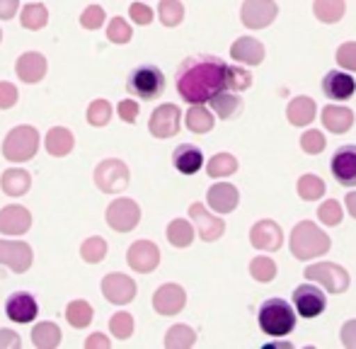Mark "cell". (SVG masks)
Instances as JSON below:
<instances>
[{"label":"cell","instance_id":"1","mask_svg":"<svg viewBox=\"0 0 356 349\" xmlns=\"http://www.w3.org/2000/svg\"><path fill=\"white\" fill-rule=\"evenodd\" d=\"M225 63L218 56H189L177 68V92L189 104H207L216 92L225 90Z\"/></svg>","mask_w":356,"mask_h":349},{"label":"cell","instance_id":"2","mask_svg":"<svg viewBox=\"0 0 356 349\" xmlns=\"http://www.w3.org/2000/svg\"><path fill=\"white\" fill-rule=\"evenodd\" d=\"M330 245H332L330 236L313 221L296 223V228L291 231V243H289L291 255H293L296 260H300V262L325 255V252L330 250Z\"/></svg>","mask_w":356,"mask_h":349},{"label":"cell","instance_id":"3","mask_svg":"<svg viewBox=\"0 0 356 349\" xmlns=\"http://www.w3.org/2000/svg\"><path fill=\"white\" fill-rule=\"evenodd\" d=\"M259 327L262 332L272 337H284L289 332H293L296 327V311L289 301L284 298H267V301L259 306Z\"/></svg>","mask_w":356,"mask_h":349},{"label":"cell","instance_id":"4","mask_svg":"<svg viewBox=\"0 0 356 349\" xmlns=\"http://www.w3.org/2000/svg\"><path fill=\"white\" fill-rule=\"evenodd\" d=\"M39 151V131L34 127H15L3 141V158L10 163H27Z\"/></svg>","mask_w":356,"mask_h":349},{"label":"cell","instance_id":"5","mask_svg":"<svg viewBox=\"0 0 356 349\" xmlns=\"http://www.w3.org/2000/svg\"><path fill=\"white\" fill-rule=\"evenodd\" d=\"M127 90L129 95L138 99H158L160 95L165 92V76L158 66H138L129 73V81H127Z\"/></svg>","mask_w":356,"mask_h":349},{"label":"cell","instance_id":"6","mask_svg":"<svg viewBox=\"0 0 356 349\" xmlns=\"http://www.w3.org/2000/svg\"><path fill=\"white\" fill-rule=\"evenodd\" d=\"M305 277H308L310 282L323 284V289L330 293H344L349 289V284H352L347 269L339 267V264H334V262L310 264V267L305 269Z\"/></svg>","mask_w":356,"mask_h":349},{"label":"cell","instance_id":"7","mask_svg":"<svg viewBox=\"0 0 356 349\" xmlns=\"http://www.w3.org/2000/svg\"><path fill=\"white\" fill-rule=\"evenodd\" d=\"M95 184L104 194H119L129 184V168L119 158H107L95 168Z\"/></svg>","mask_w":356,"mask_h":349},{"label":"cell","instance_id":"8","mask_svg":"<svg viewBox=\"0 0 356 349\" xmlns=\"http://www.w3.org/2000/svg\"><path fill=\"white\" fill-rule=\"evenodd\" d=\"M107 223L112 231L117 233H129L138 226L141 221V206L134 199H114L107 206Z\"/></svg>","mask_w":356,"mask_h":349},{"label":"cell","instance_id":"9","mask_svg":"<svg viewBox=\"0 0 356 349\" xmlns=\"http://www.w3.org/2000/svg\"><path fill=\"white\" fill-rule=\"evenodd\" d=\"M293 308L300 318H318L320 313L327 308V296L323 289L313 286V284H300L293 291Z\"/></svg>","mask_w":356,"mask_h":349},{"label":"cell","instance_id":"10","mask_svg":"<svg viewBox=\"0 0 356 349\" xmlns=\"http://www.w3.org/2000/svg\"><path fill=\"white\" fill-rule=\"evenodd\" d=\"M179 127H182V112H179L177 104H160V107L150 114L148 129L155 138L177 136Z\"/></svg>","mask_w":356,"mask_h":349},{"label":"cell","instance_id":"11","mask_svg":"<svg viewBox=\"0 0 356 349\" xmlns=\"http://www.w3.org/2000/svg\"><path fill=\"white\" fill-rule=\"evenodd\" d=\"M277 3L274 0H245L240 8V19L250 29H264L277 19Z\"/></svg>","mask_w":356,"mask_h":349},{"label":"cell","instance_id":"12","mask_svg":"<svg viewBox=\"0 0 356 349\" xmlns=\"http://www.w3.org/2000/svg\"><path fill=\"white\" fill-rule=\"evenodd\" d=\"M102 293L114 306H127L136 298V282L122 272H109L102 279Z\"/></svg>","mask_w":356,"mask_h":349},{"label":"cell","instance_id":"13","mask_svg":"<svg viewBox=\"0 0 356 349\" xmlns=\"http://www.w3.org/2000/svg\"><path fill=\"white\" fill-rule=\"evenodd\" d=\"M32 247L22 241H0V264L10 267L15 274H24L32 267Z\"/></svg>","mask_w":356,"mask_h":349},{"label":"cell","instance_id":"14","mask_svg":"<svg viewBox=\"0 0 356 349\" xmlns=\"http://www.w3.org/2000/svg\"><path fill=\"white\" fill-rule=\"evenodd\" d=\"M189 216H192L199 238H202L204 243L218 241V238L225 233V221L218 216H213V213H209L204 204H199V202L192 204V206H189Z\"/></svg>","mask_w":356,"mask_h":349},{"label":"cell","instance_id":"15","mask_svg":"<svg viewBox=\"0 0 356 349\" xmlns=\"http://www.w3.org/2000/svg\"><path fill=\"white\" fill-rule=\"evenodd\" d=\"M187 306V293L179 284H163L153 293V308L160 316H177Z\"/></svg>","mask_w":356,"mask_h":349},{"label":"cell","instance_id":"16","mask_svg":"<svg viewBox=\"0 0 356 349\" xmlns=\"http://www.w3.org/2000/svg\"><path fill=\"white\" fill-rule=\"evenodd\" d=\"M250 243H252V247H257V250L277 252L284 243V233L277 221L264 218V221H257L252 226V231H250Z\"/></svg>","mask_w":356,"mask_h":349},{"label":"cell","instance_id":"17","mask_svg":"<svg viewBox=\"0 0 356 349\" xmlns=\"http://www.w3.org/2000/svg\"><path fill=\"white\" fill-rule=\"evenodd\" d=\"M334 179L342 187H356V146H342L334 151L332 163H330Z\"/></svg>","mask_w":356,"mask_h":349},{"label":"cell","instance_id":"18","mask_svg":"<svg viewBox=\"0 0 356 349\" xmlns=\"http://www.w3.org/2000/svg\"><path fill=\"white\" fill-rule=\"evenodd\" d=\"M127 262H129V267H131L134 272H138V274L153 272V269H158V264H160L158 245H155V243H150V241L134 243V245L129 247V252H127Z\"/></svg>","mask_w":356,"mask_h":349},{"label":"cell","instance_id":"19","mask_svg":"<svg viewBox=\"0 0 356 349\" xmlns=\"http://www.w3.org/2000/svg\"><path fill=\"white\" fill-rule=\"evenodd\" d=\"M5 313L13 323H32L39 313V303L29 291H15L5 301Z\"/></svg>","mask_w":356,"mask_h":349},{"label":"cell","instance_id":"20","mask_svg":"<svg viewBox=\"0 0 356 349\" xmlns=\"http://www.w3.org/2000/svg\"><path fill=\"white\" fill-rule=\"evenodd\" d=\"M47 68H49L47 58H44L39 51L22 54V56L17 58V63H15V73H17L19 81L27 83V86L42 83L44 76H47Z\"/></svg>","mask_w":356,"mask_h":349},{"label":"cell","instance_id":"21","mask_svg":"<svg viewBox=\"0 0 356 349\" xmlns=\"http://www.w3.org/2000/svg\"><path fill=\"white\" fill-rule=\"evenodd\" d=\"M32 226V213L19 204L0 209V233L3 236H22Z\"/></svg>","mask_w":356,"mask_h":349},{"label":"cell","instance_id":"22","mask_svg":"<svg viewBox=\"0 0 356 349\" xmlns=\"http://www.w3.org/2000/svg\"><path fill=\"white\" fill-rule=\"evenodd\" d=\"M209 206L213 209L216 213H230L238 209L240 204V192L235 184L230 182H216L207 194Z\"/></svg>","mask_w":356,"mask_h":349},{"label":"cell","instance_id":"23","mask_svg":"<svg viewBox=\"0 0 356 349\" xmlns=\"http://www.w3.org/2000/svg\"><path fill=\"white\" fill-rule=\"evenodd\" d=\"M230 56L240 66H259L264 61V47L254 37H240L230 47Z\"/></svg>","mask_w":356,"mask_h":349},{"label":"cell","instance_id":"24","mask_svg":"<svg viewBox=\"0 0 356 349\" xmlns=\"http://www.w3.org/2000/svg\"><path fill=\"white\" fill-rule=\"evenodd\" d=\"M356 92V81L344 71H330L323 78V95L327 99H349Z\"/></svg>","mask_w":356,"mask_h":349},{"label":"cell","instance_id":"25","mask_svg":"<svg viewBox=\"0 0 356 349\" xmlns=\"http://www.w3.org/2000/svg\"><path fill=\"white\" fill-rule=\"evenodd\" d=\"M172 165L182 174H197L204 168V153L192 143H182V146L175 148Z\"/></svg>","mask_w":356,"mask_h":349},{"label":"cell","instance_id":"26","mask_svg":"<svg viewBox=\"0 0 356 349\" xmlns=\"http://www.w3.org/2000/svg\"><path fill=\"white\" fill-rule=\"evenodd\" d=\"M323 127L332 133H347L354 127V112L344 104H327L323 109Z\"/></svg>","mask_w":356,"mask_h":349},{"label":"cell","instance_id":"27","mask_svg":"<svg viewBox=\"0 0 356 349\" xmlns=\"http://www.w3.org/2000/svg\"><path fill=\"white\" fill-rule=\"evenodd\" d=\"M315 114H318V107L310 97L300 95V97H293L286 107V119H289L293 127H308L310 122H315Z\"/></svg>","mask_w":356,"mask_h":349},{"label":"cell","instance_id":"28","mask_svg":"<svg viewBox=\"0 0 356 349\" xmlns=\"http://www.w3.org/2000/svg\"><path fill=\"white\" fill-rule=\"evenodd\" d=\"M29 187H32V174L22 170V168H10L0 177V189L8 197H22V194L29 192Z\"/></svg>","mask_w":356,"mask_h":349},{"label":"cell","instance_id":"29","mask_svg":"<svg viewBox=\"0 0 356 349\" xmlns=\"http://www.w3.org/2000/svg\"><path fill=\"white\" fill-rule=\"evenodd\" d=\"M44 146H47L49 156L63 158V156H68V153L73 151L75 138H73V133L68 131L66 127H54L51 131L47 133V138H44Z\"/></svg>","mask_w":356,"mask_h":349},{"label":"cell","instance_id":"30","mask_svg":"<svg viewBox=\"0 0 356 349\" xmlns=\"http://www.w3.org/2000/svg\"><path fill=\"white\" fill-rule=\"evenodd\" d=\"M209 104H211V109L216 114H218V119H233L235 114L240 112V107H243V99L238 97L235 92H230V90H220V92H216L211 99H209Z\"/></svg>","mask_w":356,"mask_h":349},{"label":"cell","instance_id":"31","mask_svg":"<svg viewBox=\"0 0 356 349\" xmlns=\"http://www.w3.org/2000/svg\"><path fill=\"white\" fill-rule=\"evenodd\" d=\"M63 335H61V327L56 325V323H39V325H34L32 330V345L39 347V349H56L61 345Z\"/></svg>","mask_w":356,"mask_h":349},{"label":"cell","instance_id":"32","mask_svg":"<svg viewBox=\"0 0 356 349\" xmlns=\"http://www.w3.org/2000/svg\"><path fill=\"white\" fill-rule=\"evenodd\" d=\"M313 13L323 24H334L344 17V13H347V3H344V0H315Z\"/></svg>","mask_w":356,"mask_h":349},{"label":"cell","instance_id":"33","mask_svg":"<svg viewBox=\"0 0 356 349\" xmlns=\"http://www.w3.org/2000/svg\"><path fill=\"white\" fill-rule=\"evenodd\" d=\"M184 122H187L189 131H194V133H209L213 129L216 119H213V114L209 112L207 107H204V104H192Z\"/></svg>","mask_w":356,"mask_h":349},{"label":"cell","instance_id":"34","mask_svg":"<svg viewBox=\"0 0 356 349\" xmlns=\"http://www.w3.org/2000/svg\"><path fill=\"white\" fill-rule=\"evenodd\" d=\"M19 24L29 32H39L49 24V10L44 8L42 3H32L27 8H22V15H19Z\"/></svg>","mask_w":356,"mask_h":349},{"label":"cell","instance_id":"35","mask_svg":"<svg viewBox=\"0 0 356 349\" xmlns=\"http://www.w3.org/2000/svg\"><path fill=\"white\" fill-rule=\"evenodd\" d=\"M168 241L175 247H189L194 243V228L187 218H175L168 226Z\"/></svg>","mask_w":356,"mask_h":349},{"label":"cell","instance_id":"36","mask_svg":"<svg viewBox=\"0 0 356 349\" xmlns=\"http://www.w3.org/2000/svg\"><path fill=\"white\" fill-rule=\"evenodd\" d=\"M92 318H95V311H92V306H90L88 301H83V298H78V301H71L68 303V308H66V320H68V325H73V327H88L90 323H92Z\"/></svg>","mask_w":356,"mask_h":349},{"label":"cell","instance_id":"37","mask_svg":"<svg viewBox=\"0 0 356 349\" xmlns=\"http://www.w3.org/2000/svg\"><path fill=\"white\" fill-rule=\"evenodd\" d=\"M158 17L165 27H179L184 19L182 0H163V3L158 5Z\"/></svg>","mask_w":356,"mask_h":349},{"label":"cell","instance_id":"38","mask_svg":"<svg viewBox=\"0 0 356 349\" xmlns=\"http://www.w3.org/2000/svg\"><path fill=\"white\" fill-rule=\"evenodd\" d=\"M194 342H197V332L189 325H172L168 330V335H165V347H170V349L192 347Z\"/></svg>","mask_w":356,"mask_h":349},{"label":"cell","instance_id":"39","mask_svg":"<svg viewBox=\"0 0 356 349\" xmlns=\"http://www.w3.org/2000/svg\"><path fill=\"white\" fill-rule=\"evenodd\" d=\"M80 257L88 264H97L107 257V241L99 236H92L80 245Z\"/></svg>","mask_w":356,"mask_h":349},{"label":"cell","instance_id":"40","mask_svg":"<svg viewBox=\"0 0 356 349\" xmlns=\"http://www.w3.org/2000/svg\"><path fill=\"white\" fill-rule=\"evenodd\" d=\"M235 170H238V161L230 153H216L207 165L209 177H230Z\"/></svg>","mask_w":356,"mask_h":349},{"label":"cell","instance_id":"41","mask_svg":"<svg viewBox=\"0 0 356 349\" xmlns=\"http://www.w3.org/2000/svg\"><path fill=\"white\" fill-rule=\"evenodd\" d=\"M252 86V73L245 66H228L225 68V90L230 92H240Z\"/></svg>","mask_w":356,"mask_h":349},{"label":"cell","instance_id":"42","mask_svg":"<svg viewBox=\"0 0 356 349\" xmlns=\"http://www.w3.org/2000/svg\"><path fill=\"white\" fill-rule=\"evenodd\" d=\"M298 197L305 199V202H315L325 194V182L318 177V174H303L298 179Z\"/></svg>","mask_w":356,"mask_h":349},{"label":"cell","instance_id":"43","mask_svg":"<svg viewBox=\"0 0 356 349\" xmlns=\"http://www.w3.org/2000/svg\"><path fill=\"white\" fill-rule=\"evenodd\" d=\"M131 37H134V29L127 19L119 17V15L109 19V24H107V39L109 42L112 44H129L131 42Z\"/></svg>","mask_w":356,"mask_h":349},{"label":"cell","instance_id":"44","mask_svg":"<svg viewBox=\"0 0 356 349\" xmlns=\"http://www.w3.org/2000/svg\"><path fill=\"white\" fill-rule=\"evenodd\" d=\"M250 274L262 284L274 282V277H277V262H274L272 257H264V255L254 257V260L250 262Z\"/></svg>","mask_w":356,"mask_h":349},{"label":"cell","instance_id":"45","mask_svg":"<svg viewBox=\"0 0 356 349\" xmlns=\"http://www.w3.org/2000/svg\"><path fill=\"white\" fill-rule=\"evenodd\" d=\"M109 332H112L117 340H129V337L134 335V318H131V313H127V311L114 313L112 320H109Z\"/></svg>","mask_w":356,"mask_h":349},{"label":"cell","instance_id":"46","mask_svg":"<svg viewBox=\"0 0 356 349\" xmlns=\"http://www.w3.org/2000/svg\"><path fill=\"white\" fill-rule=\"evenodd\" d=\"M109 119H112V104L107 102V99H95V102H90L88 107V122L92 124V127H107Z\"/></svg>","mask_w":356,"mask_h":349},{"label":"cell","instance_id":"47","mask_svg":"<svg viewBox=\"0 0 356 349\" xmlns=\"http://www.w3.org/2000/svg\"><path fill=\"white\" fill-rule=\"evenodd\" d=\"M107 22V15H104L102 5H88L80 15V27L83 29H99Z\"/></svg>","mask_w":356,"mask_h":349},{"label":"cell","instance_id":"48","mask_svg":"<svg viewBox=\"0 0 356 349\" xmlns=\"http://www.w3.org/2000/svg\"><path fill=\"white\" fill-rule=\"evenodd\" d=\"M318 218L325 223V226H339V223H342V206H339V202L327 199V202L320 204Z\"/></svg>","mask_w":356,"mask_h":349},{"label":"cell","instance_id":"49","mask_svg":"<svg viewBox=\"0 0 356 349\" xmlns=\"http://www.w3.org/2000/svg\"><path fill=\"white\" fill-rule=\"evenodd\" d=\"M325 146H327V141H325L323 131H318V129H310V131H305L303 138H300V148H303L305 153H310V156L323 153Z\"/></svg>","mask_w":356,"mask_h":349},{"label":"cell","instance_id":"50","mask_svg":"<svg viewBox=\"0 0 356 349\" xmlns=\"http://www.w3.org/2000/svg\"><path fill=\"white\" fill-rule=\"evenodd\" d=\"M337 63L344 71H356V42H344L337 49Z\"/></svg>","mask_w":356,"mask_h":349},{"label":"cell","instance_id":"51","mask_svg":"<svg viewBox=\"0 0 356 349\" xmlns=\"http://www.w3.org/2000/svg\"><path fill=\"white\" fill-rule=\"evenodd\" d=\"M129 17H131L136 24L145 27V24L153 22V10H150L145 3H131V8H129Z\"/></svg>","mask_w":356,"mask_h":349},{"label":"cell","instance_id":"52","mask_svg":"<svg viewBox=\"0 0 356 349\" xmlns=\"http://www.w3.org/2000/svg\"><path fill=\"white\" fill-rule=\"evenodd\" d=\"M17 99H19L17 88H15L13 83L0 81V109H10V107H15V104H17Z\"/></svg>","mask_w":356,"mask_h":349},{"label":"cell","instance_id":"53","mask_svg":"<svg viewBox=\"0 0 356 349\" xmlns=\"http://www.w3.org/2000/svg\"><path fill=\"white\" fill-rule=\"evenodd\" d=\"M119 112V119H124L127 124H136L138 119V102L136 99H122L117 107Z\"/></svg>","mask_w":356,"mask_h":349},{"label":"cell","instance_id":"54","mask_svg":"<svg viewBox=\"0 0 356 349\" xmlns=\"http://www.w3.org/2000/svg\"><path fill=\"white\" fill-rule=\"evenodd\" d=\"M339 340H342L344 347L354 349L356 347V320H347L339 330Z\"/></svg>","mask_w":356,"mask_h":349},{"label":"cell","instance_id":"55","mask_svg":"<svg viewBox=\"0 0 356 349\" xmlns=\"http://www.w3.org/2000/svg\"><path fill=\"white\" fill-rule=\"evenodd\" d=\"M19 0H0V19H13L17 15Z\"/></svg>","mask_w":356,"mask_h":349},{"label":"cell","instance_id":"56","mask_svg":"<svg viewBox=\"0 0 356 349\" xmlns=\"http://www.w3.org/2000/svg\"><path fill=\"white\" fill-rule=\"evenodd\" d=\"M0 347H13V349H17V347H22V340L17 337V332H13V330H0Z\"/></svg>","mask_w":356,"mask_h":349},{"label":"cell","instance_id":"57","mask_svg":"<svg viewBox=\"0 0 356 349\" xmlns=\"http://www.w3.org/2000/svg\"><path fill=\"white\" fill-rule=\"evenodd\" d=\"M85 347H88V349H92V347H104V349H107V347H109V340H107L104 335H99V332H95V335H90V337H88Z\"/></svg>","mask_w":356,"mask_h":349},{"label":"cell","instance_id":"58","mask_svg":"<svg viewBox=\"0 0 356 349\" xmlns=\"http://www.w3.org/2000/svg\"><path fill=\"white\" fill-rule=\"evenodd\" d=\"M344 204H347L349 216L356 218V192H349V194H347V199H344Z\"/></svg>","mask_w":356,"mask_h":349},{"label":"cell","instance_id":"59","mask_svg":"<svg viewBox=\"0 0 356 349\" xmlns=\"http://www.w3.org/2000/svg\"><path fill=\"white\" fill-rule=\"evenodd\" d=\"M293 345L286 340H279V342H269V345H264V349H291Z\"/></svg>","mask_w":356,"mask_h":349},{"label":"cell","instance_id":"60","mask_svg":"<svg viewBox=\"0 0 356 349\" xmlns=\"http://www.w3.org/2000/svg\"><path fill=\"white\" fill-rule=\"evenodd\" d=\"M0 42H3V29H0Z\"/></svg>","mask_w":356,"mask_h":349}]
</instances>
